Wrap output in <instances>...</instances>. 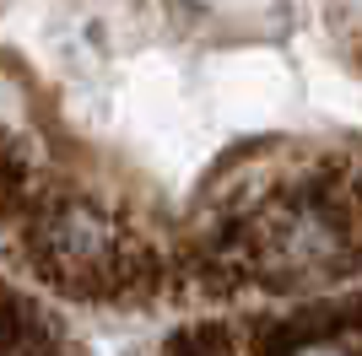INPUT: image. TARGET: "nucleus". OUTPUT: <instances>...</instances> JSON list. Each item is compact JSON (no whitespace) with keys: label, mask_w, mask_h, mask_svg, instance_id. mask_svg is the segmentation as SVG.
<instances>
[{"label":"nucleus","mask_w":362,"mask_h":356,"mask_svg":"<svg viewBox=\"0 0 362 356\" xmlns=\"http://www.w3.org/2000/svg\"><path fill=\"white\" fill-rule=\"evenodd\" d=\"M28 254L76 297H146L163 286V259H151L103 206L76 194L38 200L28 210Z\"/></svg>","instance_id":"f257e3e1"},{"label":"nucleus","mask_w":362,"mask_h":356,"mask_svg":"<svg viewBox=\"0 0 362 356\" xmlns=\"http://www.w3.org/2000/svg\"><path fill=\"white\" fill-rule=\"evenodd\" d=\"M292 356H351V351H341V345H330V340H314V345H303V351H292Z\"/></svg>","instance_id":"f03ea898"}]
</instances>
